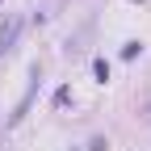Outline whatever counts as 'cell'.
Instances as JSON below:
<instances>
[{
	"instance_id": "cell-1",
	"label": "cell",
	"mask_w": 151,
	"mask_h": 151,
	"mask_svg": "<svg viewBox=\"0 0 151 151\" xmlns=\"http://www.w3.org/2000/svg\"><path fill=\"white\" fill-rule=\"evenodd\" d=\"M34 92H38V63L29 67V88H25V97L17 101V109H13V118H9V126H17V122L25 118V109H29V101H34Z\"/></svg>"
},
{
	"instance_id": "cell-2",
	"label": "cell",
	"mask_w": 151,
	"mask_h": 151,
	"mask_svg": "<svg viewBox=\"0 0 151 151\" xmlns=\"http://www.w3.org/2000/svg\"><path fill=\"white\" fill-rule=\"evenodd\" d=\"M17 34H21V21H17V17H9V21L0 25V55H4V50H13Z\"/></svg>"
},
{
	"instance_id": "cell-3",
	"label": "cell",
	"mask_w": 151,
	"mask_h": 151,
	"mask_svg": "<svg viewBox=\"0 0 151 151\" xmlns=\"http://www.w3.org/2000/svg\"><path fill=\"white\" fill-rule=\"evenodd\" d=\"M92 76L105 84V80H109V59H92Z\"/></svg>"
},
{
	"instance_id": "cell-4",
	"label": "cell",
	"mask_w": 151,
	"mask_h": 151,
	"mask_svg": "<svg viewBox=\"0 0 151 151\" xmlns=\"http://www.w3.org/2000/svg\"><path fill=\"white\" fill-rule=\"evenodd\" d=\"M134 55H143V42H126L122 46V59H134Z\"/></svg>"
},
{
	"instance_id": "cell-5",
	"label": "cell",
	"mask_w": 151,
	"mask_h": 151,
	"mask_svg": "<svg viewBox=\"0 0 151 151\" xmlns=\"http://www.w3.org/2000/svg\"><path fill=\"white\" fill-rule=\"evenodd\" d=\"M147 113H151V105H147Z\"/></svg>"
}]
</instances>
